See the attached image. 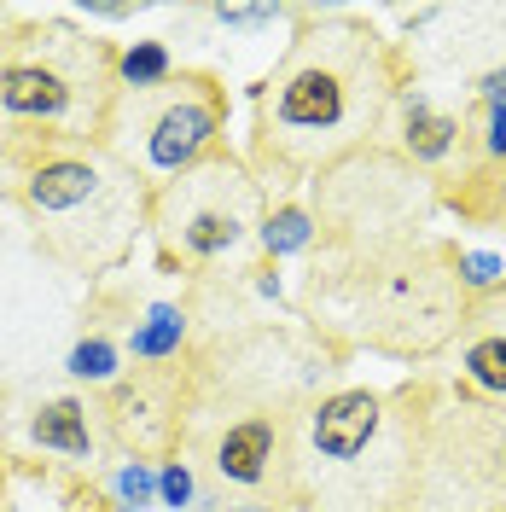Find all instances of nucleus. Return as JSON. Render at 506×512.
Wrapping results in <instances>:
<instances>
[{
    "mask_svg": "<svg viewBox=\"0 0 506 512\" xmlns=\"http://www.w3.org/2000/svg\"><path fill=\"white\" fill-rule=\"evenodd\" d=\"M396 53L355 12H297V35L256 94L251 169L274 187H303L349 152L379 146L396 105Z\"/></svg>",
    "mask_w": 506,
    "mask_h": 512,
    "instance_id": "1",
    "label": "nucleus"
},
{
    "mask_svg": "<svg viewBox=\"0 0 506 512\" xmlns=\"http://www.w3.org/2000/svg\"><path fill=\"white\" fill-rule=\"evenodd\" d=\"M431 379L332 390L280 419L274 501L291 512H413Z\"/></svg>",
    "mask_w": 506,
    "mask_h": 512,
    "instance_id": "2",
    "label": "nucleus"
},
{
    "mask_svg": "<svg viewBox=\"0 0 506 512\" xmlns=\"http://www.w3.org/2000/svg\"><path fill=\"white\" fill-rule=\"evenodd\" d=\"M466 309L472 291L460 286V251L443 239L320 251L303 274V320L338 350L431 361L460 338Z\"/></svg>",
    "mask_w": 506,
    "mask_h": 512,
    "instance_id": "3",
    "label": "nucleus"
},
{
    "mask_svg": "<svg viewBox=\"0 0 506 512\" xmlns=\"http://www.w3.org/2000/svg\"><path fill=\"white\" fill-rule=\"evenodd\" d=\"M0 198L70 280L117 274L152 233V187L105 140L0 134Z\"/></svg>",
    "mask_w": 506,
    "mask_h": 512,
    "instance_id": "4",
    "label": "nucleus"
},
{
    "mask_svg": "<svg viewBox=\"0 0 506 512\" xmlns=\"http://www.w3.org/2000/svg\"><path fill=\"white\" fill-rule=\"evenodd\" d=\"M344 350L326 344L315 326H274V320H245L222 338L192 344L187 390L192 419L187 443H210L222 425L239 419H291L320 396L338 390Z\"/></svg>",
    "mask_w": 506,
    "mask_h": 512,
    "instance_id": "5",
    "label": "nucleus"
},
{
    "mask_svg": "<svg viewBox=\"0 0 506 512\" xmlns=\"http://www.w3.org/2000/svg\"><path fill=\"white\" fill-rule=\"evenodd\" d=\"M117 53L70 18L0 6V134L99 140L117 105Z\"/></svg>",
    "mask_w": 506,
    "mask_h": 512,
    "instance_id": "6",
    "label": "nucleus"
},
{
    "mask_svg": "<svg viewBox=\"0 0 506 512\" xmlns=\"http://www.w3.org/2000/svg\"><path fill=\"white\" fill-rule=\"evenodd\" d=\"M268 222V181L239 152L192 163L169 187L152 192V245L163 268L210 274L227 256H239L251 239H262Z\"/></svg>",
    "mask_w": 506,
    "mask_h": 512,
    "instance_id": "7",
    "label": "nucleus"
},
{
    "mask_svg": "<svg viewBox=\"0 0 506 512\" xmlns=\"http://www.w3.org/2000/svg\"><path fill=\"white\" fill-rule=\"evenodd\" d=\"M309 216L320 227V251H384L425 239L437 210V181L396 146H367L309 181Z\"/></svg>",
    "mask_w": 506,
    "mask_h": 512,
    "instance_id": "8",
    "label": "nucleus"
},
{
    "mask_svg": "<svg viewBox=\"0 0 506 512\" xmlns=\"http://www.w3.org/2000/svg\"><path fill=\"white\" fill-rule=\"evenodd\" d=\"M413 512H506V408L460 379H431Z\"/></svg>",
    "mask_w": 506,
    "mask_h": 512,
    "instance_id": "9",
    "label": "nucleus"
},
{
    "mask_svg": "<svg viewBox=\"0 0 506 512\" xmlns=\"http://www.w3.org/2000/svg\"><path fill=\"white\" fill-rule=\"evenodd\" d=\"M227 88L210 70H175L158 88H117V105L105 117V146L158 192L192 163L222 152Z\"/></svg>",
    "mask_w": 506,
    "mask_h": 512,
    "instance_id": "10",
    "label": "nucleus"
},
{
    "mask_svg": "<svg viewBox=\"0 0 506 512\" xmlns=\"http://www.w3.org/2000/svg\"><path fill=\"white\" fill-rule=\"evenodd\" d=\"M82 280H70L35 245L30 222L0 198V384L30 379L82 309Z\"/></svg>",
    "mask_w": 506,
    "mask_h": 512,
    "instance_id": "11",
    "label": "nucleus"
},
{
    "mask_svg": "<svg viewBox=\"0 0 506 512\" xmlns=\"http://www.w3.org/2000/svg\"><path fill=\"white\" fill-rule=\"evenodd\" d=\"M94 419L99 437L123 460H175L187 448V419H192L187 367L146 361V367L123 373L117 384H105V396L94 402Z\"/></svg>",
    "mask_w": 506,
    "mask_h": 512,
    "instance_id": "12",
    "label": "nucleus"
},
{
    "mask_svg": "<svg viewBox=\"0 0 506 512\" xmlns=\"http://www.w3.org/2000/svg\"><path fill=\"white\" fill-rule=\"evenodd\" d=\"M0 512H99V489L88 466L0 454Z\"/></svg>",
    "mask_w": 506,
    "mask_h": 512,
    "instance_id": "13",
    "label": "nucleus"
},
{
    "mask_svg": "<svg viewBox=\"0 0 506 512\" xmlns=\"http://www.w3.org/2000/svg\"><path fill=\"white\" fill-rule=\"evenodd\" d=\"M454 344H460V384L506 408V286L472 297Z\"/></svg>",
    "mask_w": 506,
    "mask_h": 512,
    "instance_id": "14",
    "label": "nucleus"
},
{
    "mask_svg": "<svg viewBox=\"0 0 506 512\" xmlns=\"http://www.w3.org/2000/svg\"><path fill=\"white\" fill-rule=\"evenodd\" d=\"M210 472L233 489H268L280 478V419H239L210 437Z\"/></svg>",
    "mask_w": 506,
    "mask_h": 512,
    "instance_id": "15",
    "label": "nucleus"
},
{
    "mask_svg": "<svg viewBox=\"0 0 506 512\" xmlns=\"http://www.w3.org/2000/svg\"><path fill=\"white\" fill-rule=\"evenodd\" d=\"M24 431H30V443L41 454H59L70 466H88L94 448H99L94 402H82V396H47V402H35L30 419H24Z\"/></svg>",
    "mask_w": 506,
    "mask_h": 512,
    "instance_id": "16",
    "label": "nucleus"
},
{
    "mask_svg": "<svg viewBox=\"0 0 506 512\" xmlns=\"http://www.w3.org/2000/svg\"><path fill=\"white\" fill-rule=\"evenodd\" d=\"M402 152H408L419 169H431V163H443L454 152V140H460V117H443V111H431L419 94H408L402 105Z\"/></svg>",
    "mask_w": 506,
    "mask_h": 512,
    "instance_id": "17",
    "label": "nucleus"
},
{
    "mask_svg": "<svg viewBox=\"0 0 506 512\" xmlns=\"http://www.w3.org/2000/svg\"><path fill=\"white\" fill-rule=\"evenodd\" d=\"M187 338H192L187 309L181 303H152L146 320L128 332V350H134V361H175V355L187 350Z\"/></svg>",
    "mask_w": 506,
    "mask_h": 512,
    "instance_id": "18",
    "label": "nucleus"
},
{
    "mask_svg": "<svg viewBox=\"0 0 506 512\" xmlns=\"http://www.w3.org/2000/svg\"><path fill=\"white\" fill-rule=\"evenodd\" d=\"M454 204L472 216V222H506V163L483 158L460 181V192H454Z\"/></svg>",
    "mask_w": 506,
    "mask_h": 512,
    "instance_id": "19",
    "label": "nucleus"
},
{
    "mask_svg": "<svg viewBox=\"0 0 506 512\" xmlns=\"http://www.w3.org/2000/svg\"><path fill=\"white\" fill-rule=\"evenodd\" d=\"M320 239V227H315V216L303 210V204H280V210H268V222H262V251L268 256H291V251H309Z\"/></svg>",
    "mask_w": 506,
    "mask_h": 512,
    "instance_id": "20",
    "label": "nucleus"
},
{
    "mask_svg": "<svg viewBox=\"0 0 506 512\" xmlns=\"http://www.w3.org/2000/svg\"><path fill=\"white\" fill-rule=\"evenodd\" d=\"M123 350L105 338V332H88V338H76L70 344V355H64V373L70 379H82V384H117L123 373Z\"/></svg>",
    "mask_w": 506,
    "mask_h": 512,
    "instance_id": "21",
    "label": "nucleus"
},
{
    "mask_svg": "<svg viewBox=\"0 0 506 512\" xmlns=\"http://www.w3.org/2000/svg\"><path fill=\"white\" fill-rule=\"evenodd\" d=\"M163 76H175L163 41H134L128 53H117V82H123V88H158Z\"/></svg>",
    "mask_w": 506,
    "mask_h": 512,
    "instance_id": "22",
    "label": "nucleus"
},
{
    "mask_svg": "<svg viewBox=\"0 0 506 512\" xmlns=\"http://www.w3.org/2000/svg\"><path fill=\"white\" fill-rule=\"evenodd\" d=\"M158 501V472L146 466V460H123L117 472H111V495H105V507L117 512H140Z\"/></svg>",
    "mask_w": 506,
    "mask_h": 512,
    "instance_id": "23",
    "label": "nucleus"
},
{
    "mask_svg": "<svg viewBox=\"0 0 506 512\" xmlns=\"http://www.w3.org/2000/svg\"><path fill=\"white\" fill-rule=\"evenodd\" d=\"M158 501L163 507H192L198 501V483H192L187 460H163L158 466Z\"/></svg>",
    "mask_w": 506,
    "mask_h": 512,
    "instance_id": "24",
    "label": "nucleus"
},
{
    "mask_svg": "<svg viewBox=\"0 0 506 512\" xmlns=\"http://www.w3.org/2000/svg\"><path fill=\"white\" fill-rule=\"evenodd\" d=\"M460 286L472 291V297L495 291V286H501V256H489V251H460Z\"/></svg>",
    "mask_w": 506,
    "mask_h": 512,
    "instance_id": "25",
    "label": "nucleus"
},
{
    "mask_svg": "<svg viewBox=\"0 0 506 512\" xmlns=\"http://www.w3.org/2000/svg\"><path fill=\"white\" fill-rule=\"evenodd\" d=\"M477 146H483V158L506 163V105H483L477 99Z\"/></svg>",
    "mask_w": 506,
    "mask_h": 512,
    "instance_id": "26",
    "label": "nucleus"
},
{
    "mask_svg": "<svg viewBox=\"0 0 506 512\" xmlns=\"http://www.w3.org/2000/svg\"><path fill=\"white\" fill-rule=\"evenodd\" d=\"M477 99H483V105H506V64L477 76Z\"/></svg>",
    "mask_w": 506,
    "mask_h": 512,
    "instance_id": "27",
    "label": "nucleus"
},
{
    "mask_svg": "<svg viewBox=\"0 0 506 512\" xmlns=\"http://www.w3.org/2000/svg\"><path fill=\"white\" fill-rule=\"evenodd\" d=\"M227 512H280V501H233Z\"/></svg>",
    "mask_w": 506,
    "mask_h": 512,
    "instance_id": "28",
    "label": "nucleus"
}]
</instances>
